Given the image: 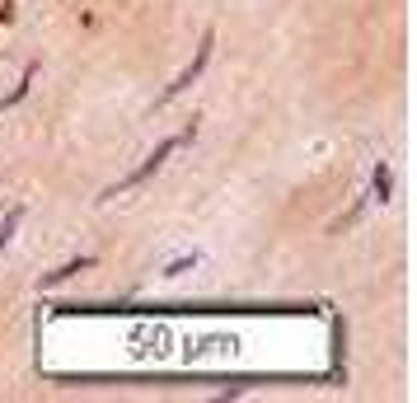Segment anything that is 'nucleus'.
<instances>
[{
	"mask_svg": "<svg viewBox=\"0 0 417 403\" xmlns=\"http://www.w3.org/2000/svg\"><path fill=\"white\" fill-rule=\"evenodd\" d=\"M183 141H188V132H183V136H169V141H164V146H159L155 155H150V160L141 164V169H136V174H127V179H122V183H117V188L108 192V197H117V192H127V188H131V183H141V179H150V174H155L159 164H164V160H169V155H174V150H179Z\"/></svg>",
	"mask_w": 417,
	"mask_h": 403,
	"instance_id": "obj_1",
	"label": "nucleus"
},
{
	"mask_svg": "<svg viewBox=\"0 0 417 403\" xmlns=\"http://www.w3.org/2000/svg\"><path fill=\"white\" fill-rule=\"evenodd\" d=\"M207 61H211V38H207V43H202V47H197V61H192V66L183 71L179 80L169 84V94H164V99H174V94H183L188 84H192V80H197V76H202V66H207Z\"/></svg>",
	"mask_w": 417,
	"mask_h": 403,
	"instance_id": "obj_2",
	"label": "nucleus"
}]
</instances>
